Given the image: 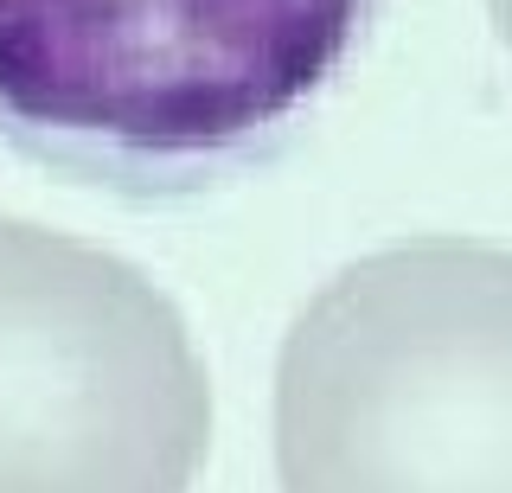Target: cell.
<instances>
[{"label": "cell", "instance_id": "cell-1", "mask_svg": "<svg viewBox=\"0 0 512 493\" xmlns=\"http://www.w3.org/2000/svg\"><path fill=\"white\" fill-rule=\"evenodd\" d=\"M378 0H0V141L122 193L282 148Z\"/></svg>", "mask_w": 512, "mask_h": 493}]
</instances>
